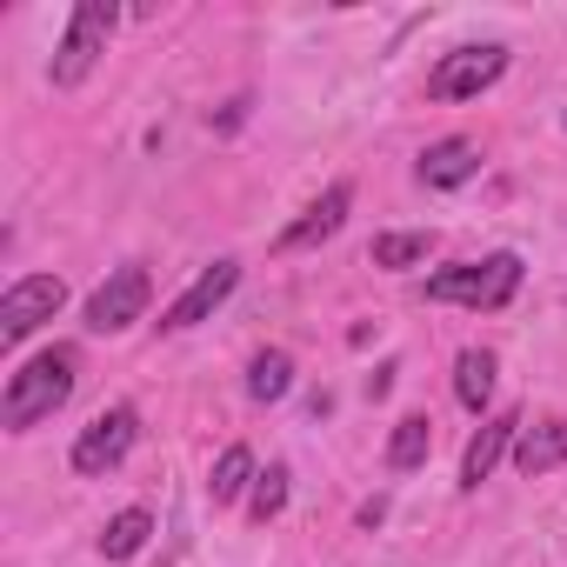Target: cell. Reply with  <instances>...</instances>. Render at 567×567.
<instances>
[{"label": "cell", "mask_w": 567, "mask_h": 567, "mask_svg": "<svg viewBox=\"0 0 567 567\" xmlns=\"http://www.w3.org/2000/svg\"><path fill=\"white\" fill-rule=\"evenodd\" d=\"M74 381H81V354L74 348H48L28 368H14L8 374V394H0V421H8V434H28L48 414H61L68 394H74Z\"/></svg>", "instance_id": "1"}, {"label": "cell", "mask_w": 567, "mask_h": 567, "mask_svg": "<svg viewBox=\"0 0 567 567\" xmlns=\"http://www.w3.org/2000/svg\"><path fill=\"white\" fill-rule=\"evenodd\" d=\"M520 295V254H487V260H454L427 280V301L441 308H474V315H501Z\"/></svg>", "instance_id": "2"}, {"label": "cell", "mask_w": 567, "mask_h": 567, "mask_svg": "<svg viewBox=\"0 0 567 567\" xmlns=\"http://www.w3.org/2000/svg\"><path fill=\"white\" fill-rule=\"evenodd\" d=\"M114 21H121V8H114V0H81V8L68 14V34H61V48H54V68H48V81H54V87H81V81L94 74V61L107 54V34H114Z\"/></svg>", "instance_id": "3"}, {"label": "cell", "mask_w": 567, "mask_h": 567, "mask_svg": "<svg viewBox=\"0 0 567 567\" xmlns=\"http://www.w3.org/2000/svg\"><path fill=\"white\" fill-rule=\"evenodd\" d=\"M501 74H507V48H494V41H481V48H454V54L434 61V74H427V101H474V94H487Z\"/></svg>", "instance_id": "4"}, {"label": "cell", "mask_w": 567, "mask_h": 567, "mask_svg": "<svg viewBox=\"0 0 567 567\" xmlns=\"http://www.w3.org/2000/svg\"><path fill=\"white\" fill-rule=\"evenodd\" d=\"M134 434H141V414H134L127 401H121V408H107V414H94V421L81 427V441H74V474H87V481L114 474V467L127 461Z\"/></svg>", "instance_id": "5"}, {"label": "cell", "mask_w": 567, "mask_h": 567, "mask_svg": "<svg viewBox=\"0 0 567 567\" xmlns=\"http://www.w3.org/2000/svg\"><path fill=\"white\" fill-rule=\"evenodd\" d=\"M147 301H154L147 267H114L101 288L87 295V328H94V334H121V328H134V321L147 315Z\"/></svg>", "instance_id": "6"}, {"label": "cell", "mask_w": 567, "mask_h": 567, "mask_svg": "<svg viewBox=\"0 0 567 567\" xmlns=\"http://www.w3.org/2000/svg\"><path fill=\"white\" fill-rule=\"evenodd\" d=\"M61 301H68V288H61V280L54 274H21L14 280V288L8 295H0V341H28L41 321H54L61 315Z\"/></svg>", "instance_id": "7"}, {"label": "cell", "mask_w": 567, "mask_h": 567, "mask_svg": "<svg viewBox=\"0 0 567 567\" xmlns=\"http://www.w3.org/2000/svg\"><path fill=\"white\" fill-rule=\"evenodd\" d=\"M234 288H240V260H214V267H200V274H194V288H187V295L161 315V334H181V328L207 321V315H214Z\"/></svg>", "instance_id": "8"}, {"label": "cell", "mask_w": 567, "mask_h": 567, "mask_svg": "<svg viewBox=\"0 0 567 567\" xmlns=\"http://www.w3.org/2000/svg\"><path fill=\"white\" fill-rule=\"evenodd\" d=\"M348 207H354V187L348 181H334L295 227H280V240H274V254H301V247H321V240H334L341 234V220H348Z\"/></svg>", "instance_id": "9"}, {"label": "cell", "mask_w": 567, "mask_h": 567, "mask_svg": "<svg viewBox=\"0 0 567 567\" xmlns=\"http://www.w3.org/2000/svg\"><path fill=\"white\" fill-rule=\"evenodd\" d=\"M514 441H520V414H494V421H481V434H474L467 454H461V487H481V481L494 474V461H501Z\"/></svg>", "instance_id": "10"}, {"label": "cell", "mask_w": 567, "mask_h": 567, "mask_svg": "<svg viewBox=\"0 0 567 567\" xmlns=\"http://www.w3.org/2000/svg\"><path fill=\"white\" fill-rule=\"evenodd\" d=\"M481 174V147L467 141V134H447V141H434L427 154H421V181L427 187H467Z\"/></svg>", "instance_id": "11"}, {"label": "cell", "mask_w": 567, "mask_h": 567, "mask_svg": "<svg viewBox=\"0 0 567 567\" xmlns=\"http://www.w3.org/2000/svg\"><path fill=\"white\" fill-rule=\"evenodd\" d=\"M560 461H567V414L520 427V441H514V467H520L527 481H534V474H547V467H560Z\"/></svg>", "instance_id": "12"}, {"label": "cell", "mask_w": 567, "mask_h": 567, "mask_svg": "<svg viewBox=\"0 0 567 567\" xmlns=\"http://www.w3.org/2000/svg\"><path fill=\"white\" fill-rule=\"evenodd\" d=\"M494 374H501V361H494L487 348H461V361H454V394H461L467 414H481V408L494 401Z\"/></svg>", "instance_id": "13"}, {"label": "cell", "mask_w": 567, "mask_h": 567, "mask_svg": "<svg viewBox=\"0 0 567 567\" xmlns=\"http://www.w3.org/2000/svg\"><path fill=\"white\" fill-rule=\"evenodd\" d=\"M427 454H434V421L427 414H401L394 434H388V467L414 474V467H427Z\"/></svg>", "instance_id": "14"}, {"label": "cell", "mask_w": 567, "mask_h": 567, "mask_svg": "<svg viewBox=\"0 0 567 567\" xmlns=\"http://www.w3.org/2000/svg\"><path fill=\"white\" fill-rule=\"evenodd\" d=\"M254 481H260V474H254V454H247V447L234 441V447H227V454L214 461V474H207V501H214V507H227V501L254 494Z\"/></svg>", "instance_id": "15"}, {"label": "cell", "mask_w": 567, "mask_h": 567, "mask_svg": "<svg viewBox=\"0 0 567 567\" xmlns=\"http://www.w3.org/2000/svg\"><path fill=\"white\" fill-rule=\"evenodd\" d=\"M147 534H154V514H147V507H121V514L101 527V554H107V560H134V554L147 547Z\"/></svg>", "instance_id": "16"}, {"label": "cell", "mask_w": 567, "mask_h": 567, "mask_svg": "<svg viewBox=\"0 0 567 567\" xmlns=\"http://www.w3.org/2000/svg\"><path fill=\"white\" fill-rule=\"evenodd\" d=\"M295 388V361L280 354V348H267V354H254V368H247V394L254 401H280Z\"/></svg>", "instance_id": "17"}, {"label": "cell", "mask_w": 567, "mask_h": 567, "mask_svg": "<svg viewBox=\"0 0 567 567\" xmlns=\"http://www.w3.org/2000/svg\"><path fill=\"white\" fill-rule=\"evenodd\" d=\"M434 254V234L421 227V234H381L374 240V267H421Z\"/></svg>", "instance_id": "18"}, {"label": "cell", "mask_w": 567, "mask_h": 567, "mask_svg": "<svg viewBox=\"0 0 567 567\" xmlns=\"http://www.w3.org/2000/svg\"><path fill=\"white\" fill-rule=\"evenodd\" d=\"M280 507H288V467H267V474L254 481V494H247V514H254V520L267 527V520H274Z\"/></svg>", "instance_id": "19"}]
</instances>
